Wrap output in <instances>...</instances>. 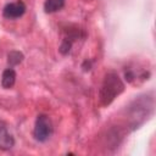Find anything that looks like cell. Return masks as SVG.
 <instances>
[{"instance_id":"cell-1","label":"cell","mask_w":156,"mask_h":156,"mask_svg":"<svg viewBox=\"0 0 156 156\" xmlns=\"http://www.w3.org/2000/svg\"><path fill=\"white\" fill-rule=\"evenodd\" d=\"M124 90V84L119 76L115 72H110L105 76L101 89H100V102L102 106L110 105L122 91Z\"/></svg>"},{"instance_id":"cell-2","label":"cell","mask_w":156,"mask_h":156,"mask_svg":"<svg viewBox=\"0 0 156 156\" xmlns=\"http://www.w3.org/2000/svg\"><path fill=\"white\" fill-rule=\"evenodd\" d=\"M52 133V123L51 119L48 115H38L37 119H35V124H34V138L37 141L44 143L49 139V136Z\"/></svg>"},{"instance_id":"cell-3","label":"cell","mask_w":156,"mask_h":156,"mask_svg":"<svg viewBox=\"0 0 156 156\" xmlns=\"http://www.w3.org/2000/svg\"><path fill=\"white\" fill-rule=\"evenodd\" d=\"M26 12V5L23 1H16V2H10L7 5H5L4 10H2V15L5 18L9 20H15L21 17L23 13Z\"/></svg>"},{"instance_id":"cell-4","label":"cell","mask_w":156,"mask_h":156,"mask_svg":"<svg viewBox=\"0 0 156 156\" xmlns=\"http://www.w3.org/2000/svg\"><path fill=\"white\" fill-rule=\"evenodd\" d=\"M15 145V139L11 133L7 130L6 124L0 121V149L1 150H10Z\"/></svg>"},{"instance_id":"cell-5","label":"cell","mask_w":156,"mask_h":156,"mask_svg":"<svg viewBox=\"0 0 156 156\" xmlns=\"http://www.w3.org/2000/svg\"><path fill=\"white\" fill-rule=\"evenodd\" d=\"M15 82H16V72L12 67H9L6 68L4 72H2V76H1V85L2 88L5 89H10L15 85Z\"/></svg>"},{"instance_id":"cell-6","label":"cell","mask_w":156,"mask_h":156,"mask_svg":"<svg viewBox=\"0 0 156 156\" xmlns=\"http://www.w3.org/2000/svg\"><path fill=\"white\" fill-rule=\"evenodd\" d=\"M63 4L65 1L62 0H46L44 2V10L46 13H52V12L61 10L63 7Z\"/></svg>"},{"instance_id":"cell-7","label":"cell","mask_w":156,"mask_h":156,"mask_svg":"<svg viewBox=\"0 0 156 156\" xmlns=\"http://www.w3.org/2000/svg\"><path fill=\"white\" fill-rule=\"evenodd\" d=\"M23 58H24L23 54L21 51H17V50H12L7 54V63H9L10 67L20 65L23 61Z\"/></svg>"},{"instance_id":"cell-8","label":"cell","mask_w":156,"mask_h":156,"mask_svg":"<svg viewBox=\"0 0 156 156\" xmlns=\"http://www.w3.org/2000/svg\"><path fill=\"white\" fill-rule=\"evenodd\" d=\"M71 46H72V41L69 39H63V41L60 45V52L62 55H67L71 50Z\"/></svg>"},{"instance_id":"cell-9","label":"cell","mask_w":156,"mask_h":156,"mask_svg":"<svg viewBox=\"0 0 156 156\" xmlns=\"http://www.w3.org/2000/svg\"><path fill=\"white\" fill-rule=\"evenodd\" d=\"M62 1H65V0H62Z\"/></svg>"}]
</instances>
